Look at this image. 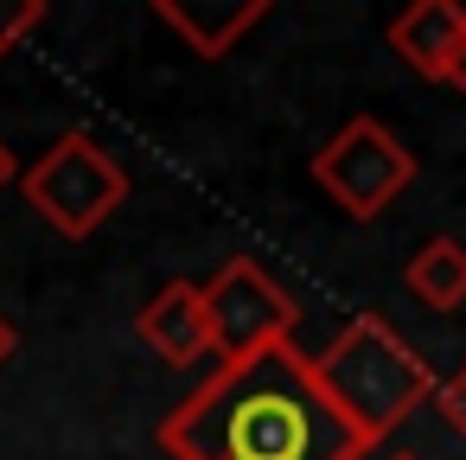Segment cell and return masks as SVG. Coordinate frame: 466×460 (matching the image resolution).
Here are the masks:
<instances>
[{"instance_id":"cell-1","label":"cell","mask_w":466,"mask_h":460,"mask_svg":"<svg viewBox=\"0 0 466 460\" xmlns=\"http://www.w3.org/2000/svg\"><path fill=\"white\" fill-rule=\"evenodd\" d=\"M160 447L173 460H364L370 447L332 409L313 358L294 345L218 364L167 422Z\"/></svg>"},{"instance_id":"cell-2","label":"cell","mask_w":466,"mask_h":460,"mask_svg":"<svg viewBox=\"0 0 466 460\" xmlns=\"http://www.w3.org/2000/svg\"><path fill=\"white\" fill-rule=\"evenodd\" d=\"M313 377L332 396V409L358 428L364 447H377L402 415H415L441 390V377L428 371V358L383 313H351L339 326V339L313 358Z\"/></svg>"},{"instance_id":"cell-3","label":"cell","mask_w":466,"mask_h":460,"mask_svg":"<svg viewBox=\"0 0 466 460\" xmlns=\"http://www.w3.org/2000/svg\"><path fill=\"white\" fill-rule=\"evenodd\" d=\"M20 192H26V205H33L58 237L84 243V237H96V230L128 205V173H122V160H116L90 128H65V135L26 167Z\"/></svg>"},{"instance_id":"cell-4","label":"cell","mask_w":466,"mask_h":460,"mask_svg":"<svg viewBox=\"0 0 466 460\" xmlns=\"http://www.w3.org/2000/svg\"><path fill=\"white\" fill-rule=\"evenodd\" d=\"M415 154L377 122V116H351L319 154H313V186L358 224L383 218L409 186H415Z\"/></svg>"},{"instance_id":"cell-5","label":"cell","mask_w":466,"mask_h":460,"mask_svg":"<svg viewBox=\"0 0 466 460\" xmlns=\"http://www.w3.org/2000/svg\"><path fill=\"white\" fill-rule=\"evenodd\" d=\"M205 313H211L218 364H243V358H256V352L294 345V320H300V307L288 301V288H281L256 256H230V262L205 281Z\"/></svg>"},{"instance_id":"cell-6","label":"cell","mask_w":466,"mask_h":460,"mask_svg":"<svg viewBox=\"0 0 466 460\" xmlns=\"http://www.w3.org/2000/svg\"><path fill=\"white\" fill-rule=\"evenodd\" d=\"M135 339L173 364V371H192L198 358H218V339H211V313H205V288L198 281H167L141 313H135Z\"/></svg>"},{"instance_id":"cell-7","label":"cell","mask_w":466,"mask_h":460,"mask_svg":"<svg viewBox=\"0 0 466 460\" xmlns=\"http://www.w3.org/2000/svg\"><path fill=\"white\" fill-rule=\"evenodd\" d=\"M383 46L428 84H447L460 52H466V7L460 0H415L409 14H396L383 26Z\"/></svg>"},{"instance_id":"cell-8","label":"cell","mask_w":466,"mask_h":460,"mask_svg":"<svg viewBox=\"0 0 466 460\" xmlns=\"http://www.w3.org/2000/svg\"><path fill=\"white\" fill-rule=\"evenodd\" d=\"M275 14V0H154V20L173 26L198 58H230L262 20Z\"/></svg>"},{"instance_id":"cell-9","label":"cell","mask_w":466,"mask_h":460,"mask_svg":"<svg viewBox=\"0 0 466 460\" xmlns=\"http://www.w3.org/2000/svg\"><path fill=\"white\" fill-rule=\"evenodd\" d=\"M402 288H409L421 307H434V313L466 307V243H453V237H428V243L409 256Z\"/></svg>"},{"instance_id":"cell-10","label":"cell","mask_w":466,"mask_h":460,"mask_svg":"<svg viewBox=\"0 0 466 460\" xmlns=\"http://www.w3.org/2000/svg\"><path fill=\"white\" fill-rule=\"evenodd\" d=\"M46 14H52L46 0H20V7H0V58H7L26 33H39V26H46Z\"/></svg>"},{"instance_id":"cell-11","label":"cell","mask_w":466,"mask_h":460,"mask_svg":"<svg viewBox=\"0 0 466 460\" xmlns=\"http://www.w3.org/2000/svg\"><path fill=\"white\" fill-rule=\"evenodd\" d=\"M434 409H441V422L466 441V364L453 371V377H441V390H434Z\"/></svg>"},{"instance_id":"cell-12","label":"cell","mask_w":466,"mask_h":460,"mask_svg":"<svg viewBox=\"0 0 466 460\" xmlns=\"http://www.w3.org/2000/svg\"><path fill=\"white\" fill-rule=\"evenodd\" d=\"M14 358H20V326H14L7 313H0V371H7Z\"/></svg>"},{"instance_id":"cell-13","label":"cell","mask_w":466,"mask_h":460,"mask_svg":"<svg viewBox=\"0 0 466 460\" xmlns=\"http://www.w3.org/2000/svg\"><path fill=\"white\" fill-rule=\"evenodd\" d=\"M26 179V167H20V154L7 148V141H0V192H7V186H20Z\"/></svg>"},{"instance_id":"cell-14","label":"cell","mask_w":466,"mask_h":460,"mask_svg":"<svg viewBox=\"0 0 466 460\" xmlns=\"http://www.w3.org/2000/svg\"><path fill=\"white\" fill-rule=\"evenodd\" d=\"M447 90H466V52H460V65H453V77H447Z\"/></svg>"},{"instance_id":"cell-15","label":"cell","mask_w":466,"mask_h":460,"mask_svg":"<svg viewBox=\"0 0 466 460\" xmlns=\"http://www.w3.org/2000/svg\"><path fill=\"white\" fill-rule=\"evenodd\" d=\"M396 460H415V454H396Z\"/></svg>"}]
</instances>
